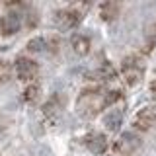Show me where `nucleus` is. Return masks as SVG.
<instances>
[{
  "label": "nucleus",
  "instance_id": "11",
  "mask_svg": "<svg viewBox=\"0 0 156 156\" xmlns=\"http://www.w3.org/2000/svg\"><path fill=\"white\" fill-rule=\"evenodd\" d=\"M39 96H41V86H39L37 82L27 84L26 90H23V101H26V104H35L39 100Z\"/></svg>",
  "mask_w": 156,
  "mask_h": 156
},
{
  "label": "nucleus",
  "instance_id": "8",
  "mask_svg": "<svg viewBox=\"0 0 156 156\" xmlns=\"http://www.w3.org/2000/svg\"><path fill=\"white\" fill-rule=\"evenodd\" d=\"M84 143H86V146L94 154H104L107 150V146H109V143H107V139H105L104 133H90L84 139Z\"/></svg>",
  "mask_w": 156,
  "mask_h": 156
},
{
  "label": "nucleus",
  "instance_id": "7",
  "mask_svg": "<svg viewBox=\"0 0 156 156\" xmlns=\"http://www.w3.org/2000/svg\"><path fill=\"white\" fill-rule=\"evenodd\" d=\"M20 23H22V16L18 12H8L6 16L0 18V31L4 35H12L20 29Z\"/></svg>",
  "mask_w": 156,
  "mask_h": 156
},
{
  "label": "nucleus",
  "instance_id": "1",
  "mask_svg": "<svg viewBox=\"0 0 156 156\" xmlns=\"http://www.w3.org/2000/svg\"><path fill=\"white\" fill-rule=\"evenodd\" d=\"M104 94L105 92L101 90L100 86H86L84 90L80 92L78 100H76V109L84 117H94L96 113H100V111L105 109Z\"/></svg>",
  "mask_w": 156,
  "mask_h": 156
},
{
  "label": "nucleus",
  "instance_id": "10",
  "mask_svg": "<svg viewBox=\"0 0 156 156\" xmlns=\"http://www.w3.org/2000/svg\"><path fill=\"white\" fill-rule=\"evenodd\" d=\"M119 12H121L119 2H104L100 6V16H101V20H105V22L115 20L117 16H119Z\"/></svg>",
  "mask_w": 156,
  "mask_h": 156
},
{
  "label": "nucleus",
  "instance_id": "15",
  "mask_svg": "<svg viewBox=\"0 0 156 156\" xmlns=\"http://www.w3.org/2000/svg\"><path fill=\"white\" fill-rule=\"evenodd\" d=\"M150 92H154V94H156V80L150 82Z\"/></svg>",
  "mask_w": 156,
  "mask_h": 156
},
{
  "label": "nucleus",
  "instance_id": "4",
  "mask_svg": "<svg viewBox=\"0 0 156 156\" xmlns=\"http://www.w3.org/2000/svg\"><path fill=\"white\" fill-rule=\"evenodd\" d=\"M82 20V12L76 8H62L55 12V23L58 29H72Z\"/></svg>",
  "mask_w": 156,
  "mask_h": 156
},
{
  "label": "nucleus",
  "instance_id": "2",
  "mask_svg": "<svg viewBox=\"0 0 156 156\" xmlns=\"http://www.w3.org/2000/svg\"><path fill=\"white\" fill-rule=\"evenodd\" d=\"M121 70H123V76L127 80V84L129 86H135L139 84V80L143 78V61H140L139 55H129L123 58V62H121Z\"/></svg>",
  "mask_w": 156,
  "mask_h": 156
},
{
  "label": "nucleus",
  "instance_id": "13",
  "mask_svg": "<svg viewBox=\"0 0 156 156\" xmlns=\"http://www.w3.org/2000/svg\"><path fill=\"white\" fill-rule=\"evenodd\" d=\"M121 119H123V115H121V111H109V113L105 115L104 123H105V127H107L109 131H115L117 127L121 125Z\"/></svg>",
  "mask_w": 156,
  "mask_h": 156
},
{
  "label": "nucleus",
  "instance_id": "3",
  "mask_svg": "<svg viewBox=\"0 0 156 156\" xmlns=\"http://www.w3.org/2000/svg\"><path fill=\"white\" fill-rule=\"evenodd\" d=\"M37 72H39V65L33 58H29V57H18L16 58V74L22 82L31 84L35 80Z\"/></svg>",
  "mask_w": 156,
  "mask_h": 156
},
{
  "label": "nucleus",
  "instance_id": "9",
  "mask_svg": "<svg viewBox=\"0 0 156 156\" xmlns=\"http://www.w3.org/2000/svg\"><path fill=\"white\" fill-rule=\"evenodd\" d=\"M70 43H72V49H74L78 55H86L92 49V39H90V35H86V33H74V35L70 37Z\"/></svg>",
  "mask_w": 156,
  "mask_h": 156
},
{
  "label": "nucleus",
  "instance_id": "6",
  "mask_svg": "<svg viewBox=\"0 0 156 156\" xmlns=\"http://www.w3.org/2000/svg\"><path fill=\"white\" fill-rule=\"evenodd\" d=\"M139 144H140V140H139V136H136V135L125 133V135L119 136V140L113 144V148H115L121 156H131L136 148H139Z\"/></svg>",
  "mask_w": 156,
  "mask_h": 156
},
{
  "label": "nucleus",
  "instance_id": "5",
  "mask_svg": "<svg viewBox=\"0 0 156 156\" xmlns=\"http://www.w3.org/2000/svg\"><path fill=\"white\" fill-rule=\"evenodd\" d=\"M156 125V105H146L143 109H139L135 121H133V127L136 131H148Z\"/></svg>",
  "mask_w": 156,
  "mask_h": 156
},
{
  "label": "nucleus",
  "instance_id": "12",
  "mask_svg": "<svg viewBox=\"0 0 156 156\" xmlns=\"http://www.w3.org/2000/svg\"><path fill=\"white\" fill-rule=\"evenodd\" d=\"M61 107H62V104H61V100H58V96L55 94V96L49 98V101L43 105V113L45 115H57L58 111H61Z\"/></svg>",
  "mask_w": 156,
  "mask_h": 156
},
{
  "label": "nucleus",
  "instance_id": "14",
  "mask_svg": "<svg viewBox=\"0 0 156 156\" xmlns=\"http://www.w3.org/2000/svg\"><path fill=\"white\" fill-rule=\"evenodd\" d=\"M45 47H47L45 37H31L27 41V45H26V49H27L29 53H41Z\"/></svg>",
  "mask_w": 156,
  "mask_h": 156
}]
</instances>
